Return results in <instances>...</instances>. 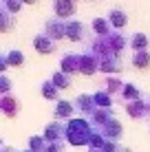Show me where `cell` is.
Returning <instances> with one entry per match:
<instances>
[{
  "instance_id": "cell-1",
  "label": "cell",
  "mask_w": 150,
  "mask_h": 152,
  "mask_svg": "<svg viewBox=\"0 0 150 152\" xmlns=\"http://www.w3.org/2000/svg\"><path fill=\"white\" fill-rule=\"evenodd\" d=\"M91 130H89V124L84 119H71L69 126H66V139L71 141L73 145H84L91 141Z\"/></svg>"
},
{
  "instance_id": "cell-2",
  "label": "cell",
  "mask_w": 150,
  "mask_h": 152,
  "mask_svg": "<svg viewBox=\"0 0 150 152\" xmlns=\"http://www.w3.org/2000/svg\"><path fill=\"white\" fill-rule=\"evenodd\" d=\"M44 35L46 38H51V40H62V38H66V24L62 22L60 18H53V20H49V22L44 24Z\"/></svg>"
},
{
  "instance_id": "cell-3",
  "label": "cell",
  "mask_w": 150,
  "mask_h": 152,
  "mask_svg": "<svg viewBox=\"0 0 150 152\" xmlns=\"http://www.w3.org/2000/svg\"><path fill=\"white\" fill-rule=\"evenodd\" d=\"M62 137H66V126L60 121H53L44 128V139H49L51 143H62Z\"/></svg>"
},
{
  "instance_id": "cell-4",
  "label": "cell",
  "mask_w": 150,
  "mask_h": 152,
  "mask_svg": "<svg viewBox=\"0 0 150 152\" xmlns=\"http://www.w3.org/2000/svg\"><path fill=\"white\" fill-rule=\"evenodd\" d=\"M95 71H100V60H97L91 51H89V53H84V55H80V73H84V75H93Z\"/></svg>"
},
{
  "instance_id": "cell-5",
  "label": "cell",
  "mask_w": 150,
  "mask_h": 152,
  "mask_svg": "<svg viewBox=\"0 0 150 152\" xmlns=\"http://www.w3.org/2000/svg\"><path fill=\"white\" fill-rule=\"evenodd\" d=\"M60 71L64 73V75H73V73H77V71H80V55H75V53H66L64 57H62Z\"/></svg>"
},
{
  "instance_id": "cell-6",
  "label": "cell",
  "mask_w": 150,
  "mask_h": 152,
  "mask_svg": "<svg viewBox=\"0 0 150 152\" xmlns=\"http://www.w3.org/2000/svg\"><path fill=\"white\" fill-rule=\"evenodd\" d=\"M126 110L130 113L132 119H143L150 113V108H148V104L143 102V99H137V102H128L126 104Z\"/></svg>"
},
{
  "instance_id": "cell-7",
  "label": "cell",
  "mask_w": 150,
  "mask_h": 152,
  "mask_svg": "<svg viewBox=\"0 0 150 152\" xmlns=\"http://www.w3.org/2000/svg\"><path fill=\"white\" fill-rule=\"evenodd\" d=\"M53 9H55V18H71L75 13L73 0H53Z\"/></svg>"
},
{
  "instance_id": "cell-8",
  "label": "cell",
  "mask_w": 150,
  "mask_h": 152,
  "mask_svg": "<svg viewBox=\"0 0 150 152\" xmlns=\"http://www.w3.org/2000/svg\"><path fill=\"white\" fill-rule=\"evenodd\" d=\"M33 46H35V51L42 53V55H49V53H53V51H55L53 40L46 38L44 33H40V35H35V38H33Z\"/></svg>"
},
{
  "instance_id": "cell-9",
  "label": "cell",
  "mask_w": 150,
  "mask_h": 152,
  "mask_svg": "<svg viewBox=\"0 0 150 152\" xmlns=\"http://www.w3.org/2000/svg\"><path fill=\"white\" fill-rule=\"evenodd\" d=\"M66 38L73 40V42H80L84 40V24L73 20V22H66Z\"/></svg>"
},
{
  "instance_id": "cell-10",
  "label": "cell",
  "mask_w": 150,
  "mask_h": 152,
  "mask_svg": "<svg viewBox=\"0 0 150 152\" xmlns=\"http://www.w3.org/2000/svg\"><path fill=\"white\" fill-rule=\"evenodd\" d=\"M108 24H110L113 29H121V27H126V22H128V18H126V13L121 11V9H113L110 13H108Z\"/></svg>"
},
{
  "instance_id": "cell-11",
  "label": "cell",
  "mask_w": 150,
  "mask_h": 152,
  "mask_svg": "<svg viewBox=\"0 0 150 152\" xmlns=\"http://www.w3.org/2000/svg\"><path fill=\"white\" fill-rule=\"evenodd\" d=\"M100 71H104V73H121V64L117 62L115 55H110V57L100 60Z\"/></svg>"
},
{
  "instance_id": "cell-12",
  "label": "cell",
  "mask_w": 150,
  "mask_h": 152,
  "mask_svg": "<svg viewBox=\"0 0 150 152\" xmlns=\"http://www.w3.org/2000/svg\"><path fill=\"white\" fill-rule=\"evenodd\" d=\"M75 108L82 113H95V99L91 95H80L75 99Z\"/></svg>"
},
{
  "instance_id": "cell-13",
  "label": "cell",
  "mask_w": 150,
  "mask_h": 152,
  "mask_svg": "<svg viewBox=\"0 0 150 152\" xmlns=\"http://www.w3.org/2000/svg\"><path fill=\"white\" fill-rule=\"evenodd\" d=\"M104 137L110 139V141H115L117 137H121V124L117 121V119H110V121L104 126Z\"/></svg>"
},
{
  "instance_id": "cell-14",
  "label": "cell",
  "mask_w": 150,
  "mask_h": 152,
  "mask_svg": "<svg viewBox=\"0 0 150 152\" xmlns=\"http://www.w3.org/2000/svg\"><path fill=\"white\" fill-rule=\"evenodd\" d=\"M0 99H2V113L7 115V117H15V115H18V102H15V97L4 95Z\"/></svg>"
},
{
  "instance_id": "cell-15",
  "label": "cell",
  "mask_w": 150,
  "mask_h": 152,
  "mask_svg": "<svg viewBox=\"0 0 150 152\" xmlns=\"http://www.w3.org/2000/svg\"><path fill=\"white\" fill-rule=\"evenodd\" d=\"M73 104L71 102H64V99H60L58 104H55V117L58 119H69L71 115H73Z\"/></svg>"
},
{
  "instance_id": "cell-16",
  "label": "cell",
  "mask_w": 150,
  "mask_h": 152,
  "mask_svg": "<svg viewBox=\"0 0 150 152\" xmlns=\"http://www.w3.org/2000/svg\"><path fill=\"white\" fill-rule=\"evenodd\" d=\"M93 31H95L97 35H102V38H106V35L110 33V24H108L106 18H95L93 20Z\"/></svg>"
},
{
  "instance_id": "cell-17",
  "label": "cell",
  "mask_w": 150,
  "mask_h": 152,
  "mask_svg": "<svg viewBox=\"0 0 150 152\" xmlns=\"http://www.w3.org/2000/svg\"><path fill=\"white\" fill-rule=\"evenodd\" d=\"M121 97H126V104H128V102H137V99H141V93H139V88L132 86V84H124Z\"/></svg>"
},
{
  "instance_id": "cell-18",
  "label": "cell",
  "mask_w": 150,
  "mask_h": 152,
  "mask_svg": "<svg viewBox=\"0 0 150 152\" xmlns=\"http://www.w3.org/2000/svg\"><path fill=\"white\" fill-rule=\"evenodd\" d=\"M51 84L55 88H69L71 86V75H64L62 71H55L53 77H51Z\"/></svg>"
},
{
  "instance_id": "cell-19",
  "label": "cell",
  "mask_w": 150,
  "mask_h": 152,
  "mask_svg": "<svg viewBox=\"0 0 150 152\" xmlns=\"http://www.w3.org/2000/svg\"><path fill=\"white\" fill-rule=\"evenodd\" d=\"M13 29V18L7 9H0V33H7Z\"/></svg>"
},
{
  "instance_id": "cell-20",
  "label": "cell",
  "mask_w": 150,
  "mask_h": 152,
  "mask_svg": "<svg viewBox=\"0 0 150 152\" xmlns=\"http://www.w3.org/2000/svg\"><path fill=\"white\" fill-rule=\"evenodd\" d=\"M132 64H135L137 69H148L150 66V53L148 51H137V53L132 55Z\"/></svg>"
},
{
  "instance_id": "cell-21",
  "label": "cell",
  "mask_w": 150,
  "mask_h": 152,
  "mask_svg": "<svg viewBox=\"0 0 150 152\" xmlns=\"http://www.w3.org/2000/svg\"><path fill=\"white\" fill-rule=\"evenodd\" d=\"M7 64L9 66H22L24 64V55H22V51H18V49H11V51H7Z\"/></svg>"
},
{
  "instance_id": "cell-22",
  "label": "cell",
  "mask_w": 150,
  "mask_h": 152,
  "mask_svg": "<svg viewBox=\"0 0 150 152\" xmlns=\"http://www.w3.org/2000/svg\"><path fill=\"white\" fill-rule=\"evenodd\" d=\"M130 46L135 49V53H137V51H148L146 49V46H148V38L143 33H135L130 38Z\"/></svg>"
},
{
  "instance_id": "cell-23",
  "label": "cell",
  "mask_w": 150,
  "mask_h": 152,
  "mask_svg": "<svg viewBox=\"0 0 150 152\" xmlns=\"http://www.w3.org/2000/svg\"><path fill=\"white\" fill-rule=\"evenodd\" d=\"M29 148H31V152H44L46 150V139L44 137H31L29 139Z\"/></svg>"
},
{
  "instance_id": "cell-24",
  "label": "cell",
  "mask_w": 150,
  "mask_h": 152,
  "mask_svg": "<svg viewBox=\"0 0 150 152\" xmlns=\"http://www.w3.org/2000/svg\"><path fill=\"white\" fill-rule=\"evenodd\" d=\"M40 91H42L44 99H58V88H55L51 82H44L42 86H40Z\"/></svg>"
},
{
  "instance_id": "cell-25",
  "label": "cell",
  "mask_w": 150,
  "mask_h": 152,
  "mask_svg": "<svg viewBox=\"0 0 150 152\" xmlns=\"http://www.w3.org/2000/svg\"><path fill=\"white\" fill-rule=\"evenodd\" d=\"M93 99H95V106H104V108L110 106V95L108 93H97V95H93Z\"/></svg>"
},
{
  "instance_id": "cell-26",
  "label": "cell",
  "mask_w": 150,
  "mask_h": 152,
  "mask_svg": "<svg viewBox=\"0 0 150 152\" xmlns=\"http://www.w3.org/2000/svg\"><path fill=\"white\" fill-rule=\"evenodd\" d=\"M2 2H4V9H7V11L9 13H18L20 11V7H22V0H2Z\"/></svg>"
},
{
  "instance_id": "cell-27",
  "label": "cell",
  "mask_w": 150,
  "mask_h": 152,
  "mask_svg": "<svg viewBox=\"0 0 150 152\" xmlns=\"http://www.w3.org/2000/svg\"><path fill=\"white\" fill-rule=\"evenodd\" d=\"M106 88H108V93H119L124 88V84L119 80H115V77H108L106 80Z\"/></svg>"
},
{
  "instance_id": "cell-28",
  "label": "cell",
  "mask_w": 150,
  "mask_h": 152,
  "mask_svg": "<svg viewBox=\"0 0 150 152\" xmlns=\"http://www.w3.org/2000/svg\"><path fill=\"white\" fill-rule=\"evenodd\" d=\"M9 91H11V82H9V77L0 75V95H9Z\"/></svg>"
},
{
  "instance_id": "cell-29",
  "label": "cell",
  "mask_w": 150,
  "mask_h": 152,
  "mask_svg": "<svg viewBox=\"0 0 150 152\" xmlns=\"http://www.w3.org/2000/svg\"><path fill=\"white\" fill-rule=\"evenodd\" d=\"M44 152H64V145L62 143H49Z\"/></svg>"
},
{
  "instance_id": "cell-30",
  "label": "cell",
  "mask_w": 150,
  "mask_h": 152,
  "mask_svg": "<svg viewBox=\"0 0 150 152\" xmlns=\"http://www.w3.org/2000/svg\"><path fill=\"white\" fill-rule=\"evenodd\" d=\"M7 55H4V53H0V75H2V73H4V69H7Z\"/></svg>"
},
{
  "instance_id": "cell-31",
  "label": "cell",
  "mask_w": 150,
  "mask_h": 152,
  "mask_svg": "<svg viewBox=\"0 0 150 152\" xmlns=\"http://www.w3.org/2000/svg\"><path fill=\"white\" fill-rule=\"evenodd\" d=\"M0 152H15V150H13V148H2Z\"/></svg>"
},
{
  "instance_id": "cell-32",
  "label": "cell",
  "mask_w": 150,
  "mask_h": 152,
  "mask_svg": "<svg viewBox=\"0 0 150 152\" xmlns=\"http://www.w3.org/2000/svg\"><path fill=\"white\" fill-rule=\"evenodd\" d=\"M22 2H27V4H35L38 0H22Z\"/></svg>"
},
{
  "instance_id": "cell-33",
  "label": "cell",
  "mask_w": 150,
  "mask_h": 152,
  "mask_svg": "<svg viewBox=\"0 0 150 152\" xmlns=\"http://www.w3.org/2000/svg\"><path fill=\"white\" fill-rule=\"evenodd\" d=\"M0 110H2V99H0Z\"/></svg>"
},
{
  "instance_id": "cell-34",
  "label": "cell",
  "mask_w": 150,
  "mask_h": 152,
  "mask_svg": "<svg viewBox=\"0 0 150 152\" xmlns=\"http://www.w3.org/2000/svg\"><path fill=\"white\" fill-rule=\"evenodd\" d=\"M89 152H100V150H89Z\"/></svg>"
},
{
  "instance_id": "cell-35",
  "label": "cell",
  "mask_w": 150,
  "mask_h": 152,
  "mask_svg": "<svg viewBox=\"0 0 150 152\" xmlns=\"http://www.w3.org/2000/svg\"><path fill=\"white\" fill-rule=\"evenodd\" d=\"M124 152H128V150H124Z\"/></svg>"
},
{
  "instance_id": "cell-36",
  "label": "cell",
  "mask_w": 150,
  "mask_h": 152,
  "mask_svg": "<svg viewBox=\"0 0 150 152\" xmlns=\"http://www.w3.org/2000/svg\"><path fill=\"white\" fill-rule=\"evenodd\" d=\"M27 152H31V150H27Z\"/></svg>"
}]
</instances>
